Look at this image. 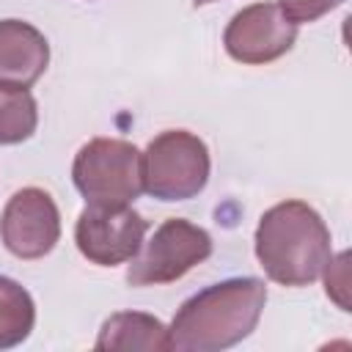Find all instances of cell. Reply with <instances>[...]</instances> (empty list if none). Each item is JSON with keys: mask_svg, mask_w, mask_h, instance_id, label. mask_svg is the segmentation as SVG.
<instances>
[{"mask_svg": "<svg viewBox=\"0 0 352 352\" xmlns=\"http://www.w3.org/2000/svg\"><path fill=\"white\" fill-rule=\"evenodd\" d=\"M267 286L258 278H228L182 302L168 336L179 352H220L248 338L264 311Z\"/></svg>", "mask_w": 352, "mask_h": 352, "instance_id": "cell-1", "label": "cell"}, {"mask_svg": "<svg viewBox=\"0 0 352 352\" xmlns=\"http://www.w3.org/2000/svg\"><path fill=\"white\" fill-rule=\"evenodd\" d=\"M253 242L267 278L292 289L314 283L333 256L330 228L305 201L270 206L256 226Z\"/></svg>", "mask_w": 352, "mask_h": 352, "instance_id": "cell-2", "label": "cell"}, {"mask_svg": "<svg viewBox=\"0 0 352 352\" xmlns=\"http://www.w3.org/2000/svg\"><path fill=\"white\" fill-rule=\"evenodd\" d=\"M72 179L88 204L126 206L143 192V154L129 140L94 138L77 151Z\"/></svg>", "mask_w": 352, "mask_h": 352, "instance_id": "cell-3", "label": "cell"}, {"mask_svg": "<svg viewBox=\"0 0 352 352\" xmlns=\"http://www.w3.org/2000/svg\"><path fill=\"white\" fill-rule=\"evenodd\" d=\"M209 168V148L198 135L168 129L143 151V190L157 201H187L206 187Z\"/></svg>", "mask_w": 352, "mask_h": 352, "instance_id": "cell-4", "label": "cell"}, {"mask_svg": "<svg viewBox=\"0 0 352 352\" xmlns=\"http://www.w3.org/2000/svg\"><path fill=\"white\" fill-rule=\"evenodd\" d=\"M140 248L126 270V280L132 286H160L184 278L206 261L212 256V236L184 217H168Z\"/></svg>", "mask_w": 352, "mask_h": 352, "instance_id": "cell-5", "label": "cell"}, {"mask_svg": "<svg viewBox=\"0 0 352 352\" xmlns=\"http://www.w3.org/2000/svg\"><path fill=\"white\" fill-rule=\"evenodd\" d=\"M148 223L126 206H102L88 204L74 226L77 250L99 267H116L132 261L143 245Z\"/></svg>", "mask_w": 352, "mask_h": 352, "instance_id": "cell-6", "label": "cell"}, {"mask_svg": "<svg viewBox=\"0 0 352 352\" xmlns=\"http://www.w3.org/2000/svg\"><path fill=\"white\" fill-rule=\"evenodd\" d=\"M297 41V25L283 16L278 3H253L231 16L223 33L226 52L245 66H264L286 55Z\"/></svg>", "mask_w": 352, "mask_h": 352, "instance_id": "cell-7", "label": "cell"}, {"mask_svg": "<svg viewBox=\"0 0 352 352\" xmlns=\"http://www.w3.org/2000/svg\"><path fill=\"white\" fill-rule=\"evenodd\" d=\"M3 245L16 258H41L60 239V212L41 187L16 190L0 217Z\"/></svg>", "mask_w": 352, "mask_h": 352, "instance_id": "cell-8", "label": "cell"}, {"mask_svg": "<svg viewBox=\"0 0 352 352\" xmlns=\"http://www.w3.org/2000/svg\"><path fill=\"white\" fill-rule=\"evenodd\" d=\"M50 63V44L22 19H0V85L30 88Z\"/></svg>", "mask_w": 352, "mask_h": 352, "instance_id": "cell-9", "label": "cell"}, {"mask_svg": "<svg viewBox=\"0 0 352 352\" xmlns=\"http://www.w3.org/2000/svg\"><path fill=\"white\" fill-rule=\"evenodd\" d=\"M96 349H170V336L168 327L140 311H118L110 319H104L99 336H96Z\"/></svg>", "mask_w": 352, "mask_h": 352, "instance_id": "cell-10", "label": "cell"}, {"mask_svg": "<svg viewBox=\"0 0 352 352\" xmlns=\"http://www.w3.org/2000/svg\"><path fill=\"white\" fill-rule=\"evenodd\" d=\"M36 324V305L25 286L0 275V349L22 344Z\"/></svg>", "mask_w": 352, "mask_h": 352, "instance_id": "cell-11", "label": "cell"}, {"mask_svg": "<svg viewBox=\"0 0 352 352\" xmlns=\"http://www.w3.org/2000/svg\"><path fill=\"white\" fill-rule=\"evenodd\" d=\"M38 126V107L28 88L0 85V146L28 140Z\"/></svg>", "mask_w": 352, "mask_h": 352, "instance_id": "cell-12", "label": "cell"}, {"mask_svg": "<svg viewBox=\"0 0 352 352\" xmlns=\"http://www.w3.org/2000/svg\"><path fill=\"white\" fill-rule=\"evenodd\" d=\"M344 0H278V8L283 11V16L294 25H305V22H316L319 16L330 14L333 8H338Z\"/></svg>", "mask_w": 352, "mask_h": 352, "instance_id": "cell-13", "label": "cell"}, {"mask_svg": "<svg viewBox=\"0 0 352 352\" xmlns=\"http://www.w3.org/2000/svg\"><path fill=\"white\" fill-rule=\"evenodd\" d=\"M346 261H349V253H341L338 258L330 256V261L322 270L324 272V292H327V297H333L338 302L341 311H349V300H346V289H349Z\"/></svg>", "mask_w": 352, "mask_h": 352, "instance_id": "cell-14", "label": "cell"}, {"mask_svg": "<svg viewBox=\"0 0 352 352\" xmlns=\"http://www.w3.org/2000/svg\"><path fill=\"white\" fill-rule=\"evenodd\" d=\"M195 6H206V3H214V0H192Z\"/></svg>", "mask_w": 352, "mask_h": 352, "instance_id": "cell-15", "label": "cell"}]
</instances>
